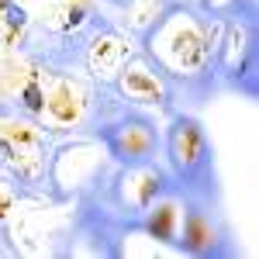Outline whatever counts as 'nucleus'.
I'll return each instance as SVG.
<instances>
[{"label":"nucleus","mask_w":259,"mask_h":259,"mask_svg":"<svg viewBox=\"0 0 259 259\" xmlns=\"http://www.w3.org/2000/svg\"><path fill=\"white\" fill-rule=\"evenodd\" d=\"M4 18H7L11 28H21V24L28 21V14H24V7H18V4H7V7H4Z\"/></svg>","instance_id":"f257e3e1"},{"label":"nucleus","mask_w":259,"mask_h":259,"mask_svg":"<svg viewBox=\"0 0 259 259\" xmlns=\"http://www.w3.org/2000/svg\"><path fill=\"white\" fill-rule=\"evenodd\" d=\"M24 97H28V107H35V111L41 107V94H38V87H28V90H24Z\"/></svg>","instance_id":"f03ea898"}]
</instances>
